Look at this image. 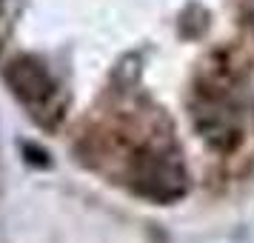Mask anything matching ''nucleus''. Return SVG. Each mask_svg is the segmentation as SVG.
I'll use <instances>...</instances> for the list:
<instances>
[{
	"label": "nucleus",
	"instance_id": "obj_1",
	"mask_svg": "<svg viewBox=\"0 0 254 243\" xmlns=\"http://www.w3.org/2000/svg\"><path fill=\"white\" fill-rule=\"evenodd\" d=\"M128 180L137 195L154 203H172L189 189L183 161L169 146H143L134 152L128 163Z\"/></svg>",
	"mask_w": 254,
	"mask_h": 243
},
{
	"label": "nucleus",
	"instance_id": "obj_2",
	"mask_svg": "<svg viewBox=\"0 0 254 243\" xmlns=\"http://www.w3.org/2000/svg\"><path fill=\"white\" fill-rule=\"evenodd\" d=\"M3 81L9 86V92L14 94V100H20L37 123L52 126L49 115L60 117L58 81L49 75V69L35 55H17L14 60H9L3 69Z\"/></svg>",
	"mask_w": 254,
	"mask_h": 243
},
{
	"label": "nucleus",
	"instance_id": "obj_3",
	"mask_svg": "<svg viewBox=\"0 0 254 243\" xmlns=\"http://www.w3.org/2000/svg\"><path fill=\"white\" fill-rule=\"evenodd\" d=\"M23 149L29 152V155H32V158H29L32 163H37V166H52V161H49V152H37L35 146H32V143H26Z\"/></svg>",
	"mask_w": 254,
	"mask_h": 243
},
{
	"label": "nucleus",
	"instance_id": "obj_4",
	"mask_svg": "<svg viewBox=\"0 0 254 243\" xmlns=\"http://www.w3.org/2000/svg\"><path fill=\"white\" fill-rule=\"evenodd\" d=\"M6 35H9V20H6V6L0 0V43L6 40Z\"/></svg>",
	"mask_w": 254,
	"mask_h": 243
}]
</instances>
